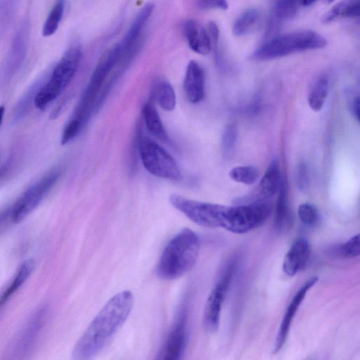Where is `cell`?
Masks as SVG:
<instances>
[{
    "label": "cell",
    "mask_w": 360,
    "mask_h": 360,
    "mask_svg": "<svg viewBox=\"0 0 360 360\" xmlns=\"http://www.w3.org/2000/svg\"><path fill=\"white\" fill-rule=\"evenodd\" d=\"M301 223L307 228L314 227L319 221V212L317 208L310 203L301 204L297 210Z\"/></svg>",
    "instance_id": "32"
},
{
    "label": "cell",
    "mask_w": 360,
    "mask_h": 360,
    "mask_svg": "<svg viewBox=\"0 0 360 360\" xmlns=\"http://www.w3.org/2000/svg\"><path fill=\"white\" fill-rule=\"evenodd\" d=\"M316 0H300V2L304 6H310Z\"/></svg>",
    "instance_id": "39"
},
{
    "label": "cell",
    "mask_w": 360,
    "mask_h": 360,
    "mask_svg": "<svg viewBox=\"0 0 360 360\" xmlns=\"http://www.w3.org/2000/svg\"><path fill=\"white\" fill-rule=\"evenodd\" d=\"M351 111L354 117L359 121V97H354L351 103Z\"/></svg>",
    "instance_id": "38"
},
{
    "label": "cell",
    "mask_w": 360,
    "mask_h": 360,
    "mask_svg": "<svg viewBox=\"0 0 360 360\" xmlns=\"http://www.w3.org/2000/svg\"><path fill=\"white\" fill-rule=\"evenodd\" d=\"M237 130L235 126L229 125L227 127L222 136V148L224 155H230L236 143Z\"/></svg>",
    "instance_id": "34"
},
{
    "label": "cell",
    "mask_w": 360,
    "mask_h": 360,
    "mask_svg": "<svg viewBox=\"0 0 360 360\" xmlns=\"http://www.w3.org/2000/svg\"><path fill=\"white\" fill-rule=\"evenodd\" d=\"M34 267V261L32 259L25 260L19 266L12 283L0 297V307H2L18 290L32 274Z\"/></svg>",
    "instance_id": "23"
},
{
    "label": "cell",
    "mask_w": 360,
    "mask_h": 360,
    "mask_svg": "<svg viewBox=\"0 0 360 360\" xmlns=\"http://www.w3.org/2000/svg\"><path fill=\"white\" fill-rule=\"evenodd\" d=\"M30 25L23 20L18 28L0 70V84L11 81L23 64L28 51Z\"/></svg>",
    "instance_id": "10"
},
{
    "label": "cell",
    "mask_w": 360,
    "mask_h": 360,
    "mask_svg": "<svg viewBox=\"0 0 360 360\" xmlns=\"http://www.w3.org/2000/svg\"><path fill=\"white\" fill-rule=\"evenodd\" d=\"M184 32L190 48L195 52L208 54L212 48L207 29L198 20L189 19L184 23Z\"/></svg>",
    "instance_id": "16"
},
{
    "label": "cell",
    "mask_w": 360,
    "mask_h": 360,
    "mask_svg": "<svg viewBox=\"0 0 360 360\" xmlns=\"http://www.w3.org/2000/svg\"><path fill=\"white\" fill-rule=\"evenodd\" d=\"M299 1L300 0H277L271 21V29L280 22L293 18L297 12Z\"/></svg>",
    "instance_id": "25"
},
{
    "label": "cell",
    "mask_w": 360,
    "mask_h": 360,
    "mask_svg": "<svg viewBox=\"0 0 360 360\" xmlns=\"http://www.w3.org/2000/svg\"><path fill=\"white\" fill-rule=\"evenodd\" d=\"M280 184L281 172L279 165L277 160H274L268 167L255 191L245 200H241L240 201L249 203L268 200L278 190Z\"/></svg>",
    "instance_id": "14"
},
{
    "label": "cell",
    "mask_w": 360,
    "mask_h": 360,
    "mask_svg": "<svg viewBox=\"0 0 360 360\" xmlns=\"http://www.w3.org/2000/svg\"><path fill=\"white\" fill-rule=\"evenodd\" d=\"M65 6V0L56 1L43 25L44 37H50L56 32L64 13Z\"/></svg>",
    "instance_id": "27"
},
{
    "label": "cell",
    "mask_w": 360,
    "mask_h": 360,
    "mask_svg": "<svg viewBox=\"0 0 360 360\" xmlns=\"http://www.w3.org/2000/svg\"><path fill=\"white\" fill-rule=\"evenodd\" d=\"M81 56V50L77 46H72L64 53L39 91L34 100L36 108L46 109L63 92L77 72Z\"/></svg>",
    "instance_id": "5"
},
{
    "label": "cell",
    "mask_w": 360,
    "mask_h": 360,
    "mask_svg": "<svg viewBox=\"0 0 360 360\" xmlns=\"http://www.w3.org/2000/svg\"><path fill=\"white\" fill-rule=\"evenodd\" d=\"M229 176L236 182L251 185L257 180L259 171L254 166H238L230 170Z\"/></svg>",
    "instance_id": "31"
},
{
    "label": "cell",
    "mask_w": 360,
    "mask_h": 360,
    "mask_svg": "<svg viewBox=\"0 0 360 360\" xmlns=\"http://www.w3.org/2000/svg\"><path fill=\"white\" fill-rule=\"evenodd\" d=\"M19 0H0V40L13 23Z\"/></svg>",
    "instance_id": "29"
},
{
    "label": "cell",
    "mask_w": 360,
    "mask_h": 360,
    "mask_svg": "<svg viewBox=\"0 0 360 360\" xmlns=\"http://www.w3.org/2000/svg\"><path fill=\"white\" fill-rule=\"evenodd\" d=\"M15 160L14 154L0 168V181L4 179L13 170Z\"/></svg>",
    "instance_id": "37"
},
{
    "label": "cell",
    "mask_w": 360,
    "mask_h": 360,
    "mask_svg": "<svg viewBox=\"0 0 360 360\" xmlns=\"http://www.w3.org/2000/svg\"><path fill=\"white\" fill-rule=\"evenodd\" d=\"M274 229L282 233L291 226V219L288 207V192L284 182L280 184L274 220Z\"/></svg>",
    "instance_id": "20"
},
{
    "label": "cell",
    "mask_w": 360,
    "mask_h": 360,
    "mask_svg": "<svg viewBox=\"0 0 360 360\" xmlns=\"http://www.w3.org/2000/svg\"><path fill=\"white\" fill-rule=\"evenodd\" d=\"M4 112H5L4 106L0 105V126L1 124L3 118H4Z\"/></svg>",
    "instance_id": "40"
},
{
    "label": "cell",
    "mask_w": 360,
    "mask_h": 360,
    "mask_svg": "<svg viewBox=\"0 0 360 360\" xmlns=\"http://www.w3.org/2000/svg\"><path fill=\"white\" fill-rule=\"evenodd\" d=\"M184 90L191 103H198L204 98L205 74L202 67L195 60L188 64L184 79Z\"/></svg>",
    "instance_id": "15"
},
{
    "label": "cell",
    "mask_w": 360,
    "mask_h": 360,
    "mask_svg": "<svg viewBox=\"0 0 360 360\" xmlns=\"http://www.w3.org/2000/svg\"><path fill=\"white\" fill-rule=\"evenodd\" d=\"M296 184L300 190H305L309 185L308 171L306 165L302 162L299 165L295 175Z\"/></svg>",
    "instance_id": "35"
},
{
    "label": "cell",
    "mask_w": 360,
    "mask_h": 360,
    "mask_svg": "<svg viewBox=\"0 0 360 360\" xmlns=\"http://www.w3.org/2000/svg\"><path fill=\"white\" fill-rule=\"evenodd\" d=\"M326 4H330L333 2L334 0H322Z\"/></svg>",
    "instance_id": "41"
},
{
    "label": "cell",
    "mask_w": 360,
    "mask_h": 360,
    "mask_svg": "<svg viewBox=\"0 0 360 360\" xmlns=\"http://www.w3.org/2000/svg\"><path fill=\"white\" fill-rule=\"evenodd\" d=\"M311 253V245L305 237H300L291 245L283 262L284 273L293 276L306 266Z\"/></svg>",
    "instance_id": "13"
},
{
    "label": "cell",
    "mask_w": 360,
    "mask_h": 360,
    "mask_svg": "<svg viewBox=\"0 0 360 360\" xmlns=\"http://www.w3.org/2000/svg\"><path fill=\"white\" fill-rule=\"evenodd\" d=\"M137 144L142 164L150 174L171 181L181 179V170L175 160L157 142L139 133Z\"/></svg>",
    "instance_id": "6"
},
{
    "label": "cell",
    "mask_w": 360,
    "mask_h": 360,
    "mask_svg": "<svg viewBox=\"0 0 360 360\" xmlns=\"http://www.w3.org/2000/svg\"><path fill=\"white\" fill-rule=\"evenodd\" d=\"M171 205L194 223L207 228L221 227L226 206L191 200L171 194Z\"/></svg>",
    "instance_id": "9"
},
{
    "label": "cell",
    "mask_w": 360,
    "mask_h": 360,
    "mask_svg": "<svg viewBox=\"0 0 360 360\" xmlns=\"http://www.w3.org/2000/svg\"><path fill=\"white\" fill-rule=\"evenodd\" d=\"M360 0H342L326 13L321 18L323 23H329L341 18L359 16Z\"/></svg>",
    "instance_id": "22"
},
{
    "label": "cell",
    "mask_w": 360,
    "mask_h": 360,
    "mask_svg": "<svg viewBox=\"0 0 360 360\" xmlns=\"http://www.w3.org/2000/svg\"><path fill=\"white\" fill-rule=\"evenodd\" d=\"M318 281V277L313 276L303 283L290 302L280 325L274 347V354L278 353L284 346L288 338L291 323L304 300L307 292Z\"/></svg>",
    "instance_id": "12"
},
{
    "label": "cell",
    "mask_w": 360,
    "mask_h": 360,
    "mask_svg": "<svg viewBox=\"0 0 360 360\" xmlns=\"http://www.w3.org/2000/svg\"><path fill=\"white\" fill-rule=\"evenodd\" d=\"M186 341L185 319H180L168 335L160 357L166 360L180 359L184 352Z\"/></svg>",
    "instance_id": "17"
},
{
    "label": "cell",
    "mask_w": 360,
    "mask_h": 360,
    "mask_svg": "<svg viewBox=\"0 0 360 360\" xmlns=\"http://www.w3.org/2000/svg\"><path fill=\"white\" fill-rule=\"evenodd\" d=\"M142 115L149 132L156 139L164 142H169V138L155 108L150 103L143 105Z\"/></svg>",
    "instance_id": "21"
},
{
    "label": "cell",
    "mask_w": 360,
    "mask_h": 360,
    "mask_svg": "<svg viewBox=\"0 0 360 360\" xmlns=\"http://www.w3.org/2000/svg\"><path fill=\"white\" fill-rule=\"evenodd\" d=\"M271 211L268 200L226 206L221 228L237 234L247 233L264 223Z\"/></svg>",
    "instance_id": "7"
},
{
    "label": "cell",
    "mask_w": 360,
    "mask_h": 360,
    "mask_svg": "<svg viewBox=\"0 0 360 360\" xmlns=\"http://www.w3.org/2000/svg\"><path fill=\"white\" fill-rule=\"evenodd\" d=\"M154 97L161 108L172 111L176 107V95L172 85L166 81L158 82L154 87Z\"/></svg>",
    "instance_id": "24"
},
{
    "label": "cell",
    "mask_w": 360,
    "mask_h": 360,
    "mask_svg": "<svg viewBox=\"0 0 360 360\" xmlns=\"http://www.w3.org/2000/svg\"><path fill=\"white\" fill-rule=\"evenodd\" d=\"M199 250L198 235L190 229H182L164 248L157 264V276L164 280L182 276L195 265Z\"/></svg>",
    "instance_id": "2"
},
{
    "label": "cell",
    "mask_w": 360,
    "mask_h": 360,
    "mask_svg": "<svg viewBox=\"0 0 360 360\" xmlns=\"http://www.w3.org/2000/svg\"><path fill=\"white\" fill-rule=\"evenodd\" d=\"M133 303V294L129 290L121 291L111 297L76 342L72 358L86 360L96 356L126 321Z\"/></svg>",
    "instance_id": "1"
},
{
    "label": "cell",
    "mask_w": 360,
    "mask_h": 360,
    "mask_svg": "<svg viewBox=\"0 0 360 360\" xmlns=\"http://www.w3.org/2000/svg\"><path fill=\"white\" fill-rule=\"evenodd\" d=\"M338 254L345 258H356L360 254L359 233L350 238L338 248Z\"/></svg>",
    "instance_id": "33"
},
{
    "label": "cell",
    "mask_w": 360,
    "mask_h": 360,
    "mask_svg": "<svg viewBox=\"0 0 360 360\" xmlns=\"http://www.w3.org/2000/svg\"><path fill=\"white\" fill-rule=\"evenodd\" d=\"M61 175L60 168H53L29 186L14 202L11 210L12 221L20 223L31 214L56 185Z\"/></svg>",
    "instance_id": "8"
},
{
    "label": "cell",
    "mask_w": 360,
    "mask_h": 360,
    "mask_svg": "<svg viewBox=\"0 0 360 360\" xmlns=\"http://www.w3.org/2000/svg\"><path fill=\"white\" fill-rule=\"evenodd\" d=\"M198 6L201 10L214 8L226 10L229 5L226 0H198Z\"/></svg>",
    "instance_id": "36"
},
{
    "label": "cell",
    "mask_w": 360,
    "mask_h": 360,
    "mask_svg": "<svg viewBox=\"0 0 360 360\" xmlns=\"http://www.w3.org/2000/svg\"><path fill=\"white\" fill-rule=\"evenodd\" d=\"M327 45L326 39L312 30H299L275 37L266 41L252 54V60L263 61L291 53L319 49Z\"/></svg>",
    "instance_id": "4"
},
{
    "label": "cell",
    "mask_w": 360,
    "mask_h": 360,
    "mask_svg": "<svg viewBox=\"0 0 360 360\" xmlns=\"http://www.w3.org/2000/svg\"><path fill=\"white\" fill-rule=\"evenodd\" d=\"M234 272V264L229 265L221 278L210 292L203 312V326L206 330L214 333L217 330L220 314L226 299Z\"/></svg>",
    "instance_id": "11"
},
{
    "label": "cell",
    "mask_w": 360,
    "mask_h": 360,
    "mask_svg": "<svg viewBox=\"0 0 360 360\" xmlns=\"http://www.w3.org/2000/svg\"><path fill=\"white\" fill-rule=\"evenodd\" d=\"M49 74L45 73V75L34 81L19 99L12 114V120L14 122H17L23 118L27 114L32 105H34L35 98L40 89L47 80Z\"/></svg>",
    "instance_id": "18"
},
{
    "label": "cell",
    "mask_w": 360,
    "mask_h": 360,
    "mask_svg": "<svg viewBox=\"0 0 360 360\" xmlns=\"http://www.w3.org/2000/svg\"><path fill=\"white\" fill-rule=\"evenodd\" d=\"M328 79L324 76L320 77L315 82L308 96L309 105L314 111L322 109L328 94Z\"/></svg>",
    "instance_id": "26"
},
{
    "label": "cell",
    "mask_w": 360,
    "mask_h": 360,
    "mask_svg": "<svg viewBox=\"0 0 360 360\" xmlns=\"http://www.w3.org/2000/svg\"><path fill=\"white\" fill-rule=\"evenodd\" d=\"M122 55L120 44H115L108 49L100 58L74 113L68 122L80 131L95 109L105 79L119 63Z\"/></svg>",
    "instance_id": "3"
},
{
    "label": "cell",
    "mask_w": 360,
    "mask_h": 360,
    "mask_svg": "<svg viewBox=\"0 0 360 360\" xmlns=\"http://www.w3.org/2000/svg\"><path fill=\"white\" fill-rule=\"evenodd\" d=\"M258 11L250 8L241 13L233 23L232 32L236 36L240 37L248 33L258 19Z\"/></svg>",
    "instance_id": "30"
},
{
    "label": "cell",
    "mask_w": 360,
    "mask_h": 360,
    "mask_svg": "<svg viewBox=\"0 0 360 360\" xmlns=\"http://www.w3.org/2000/svg\"><path fill=\"white\" fill-rule=\"evenodd\" d=\"M44 309H41L37 312L25 328L20 343L21 351L27 350L34 340L35 337L41 327L42 321L45 314Z\"/></svg>",
    "instance_id": "28"
},
{
    "label": "cell",
    "mask_w": 360,
    "mask_h": 360,
    "mask_svg": "<svg viewBox=\"0 0 360 360\" xmlns=\"http://www.w3.org/2000/svg\"><path fill=\"white\" fill-rule=\"evenodd\" d=\"M154 4L148 3L137 13L131 22L129 30L126 32L122 41L120 43L122 51H127L137 42L141 30L151 15L154 9Z\"/></svg>",
    "instance_id": "19"
}]
</instances>
